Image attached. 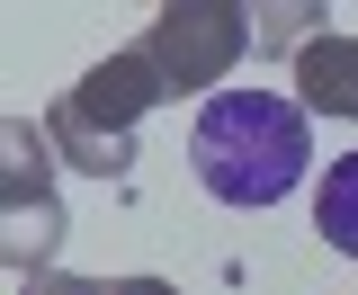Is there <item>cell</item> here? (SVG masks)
<instances>
[{
	"mask_svg": "<svg viewBox=\"0 0 358 295\" xmlns=\"http://www.w3.org/2000/svg\"><path fill=\"white\" fill-rule=\"evenodd\" d=\"M296 108L358 126V36H313L305 54H296Z\"/></svg>",
	"mask_w": 358,
	"mask_h": 295,
	"instance_id": "cell-5",
	"label": "cell"
},
{
	"mask_svg": "<svg viewBox=\"0 0 358 295\" xmlns=\"http://www.w3.org/2000/svg\"><path fill=\"white\" fill-rule=\"evenodd\" d=\"M117 295H179L171 278H117Z\"/></svg>",
	"mask_w": 358,
	"mask_h": 295,
	"instance_id": "cell-9",
	"label": "cell"
},
{
	"mask_svg": "<svg viewBox=\"0 0 358 295\" xmlns=\"http://www.w3.org/2000/svg\"><path fill=\"white\" fill-rule=\"evenodd\" d=\"M251 45H260V9H242V0H171V9H152V27H143V54H152V72H162L171 99L224 89V72H233Z\"/></svg>",
	"mask_w": 358,
	"mask_h": 295,
	"instance_id": "cell-3",
	"label": "cell"
},
{
	"mask_svg": "<svg viewBox=\"0 0 358 295\" xmlns=\"http://www.w3.org/2000/svg\"><path fill=\"white\" fill-rule=\"evenodd\" d=\"M188 170L215 206H278L313 170V126L278 89H215L188 126Z\"/></svg>",
	"mask_w": 358,
	"mask_h": 295,
	"instance_id": "cell-1",
	"label": "cell"
},
{
	"mask_svg": "<svg viewBox=\"0 0 358 295\" xmlns=\"http://www.w3.org/2000/svg\"><path fill=\"white\" fill-rule=\"evenodd\" d=\"M305 27H322V9H313V0H287V9H260V45L268 54H287V63H296V54H305Z\"/></svg>",
	"mask_w": 358,
	"mask_h": 295,
	"instance_id": "cell-7",
	"label": "cell"
},
{
	"mask_svg": "<svg viewBox=\"0 0 358 295\" xmlns=\"http://www.w3.org/2000/svg\"><path fill=\"white\" fill-rule=\"evenodd\" d=\"M63 251V197H54V161L27 117L0 126V259L18 278H45Z\"/></svg>",
	"mask_w": 358,
	"mask_h": 295,
	"instance_id": "cell-4",
	"label": "cell"
},
{
	"mask_svg": "<svg viewBox=\"0 0 358 295\" xmlns=\"http://www.w3.org/2000/svg\"><path fill=\"white\" fill-rule=\"evenodd\" d=\"M162 99H171V89H162V72H152V54L126 45V54L90 63L81 81L45 108V143H54L72 170H90V179H126L134 170V134H143V117H152Z\"/></svg>",
	"mask_w": 358,
	"mask_h": 295,
	"instance_id": "cell-2",
	"label": "cell"
},
{
	"mask_svg": "<svg viewBox=\"0 0 358 295\" xmlns=\"http://www.w3.org/2000/svg\"><path fill=\"white\" fill-rule=\"evenodd\" d=\"M313 233H322L331 251L358 259V152L322 161V188H313Z\"/></svg>",
	"mask_w": 358,
	"mask_h": 295,
	"instance_id": "cell-6",
	"label": "cell"
},
{
	"mask_svg": "<svg viewBox=\"0 0 358 295\" xmlns=\"http://www.w3.org/2000/svg\"><path fill=\"white\" fill-rule=\"evenodd\" d=\"M18 295H117V278H63V268H45V278H18Z\"/></svg>",
	"mask_w": 358,
	"mask_h": 295,
	"instance_id": "cell-8",
	"label": "cell"
}]
</instances>
